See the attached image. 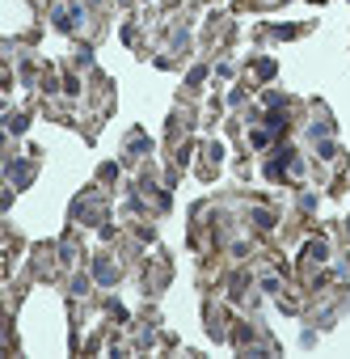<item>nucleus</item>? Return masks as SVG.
<instances>
[{
  "label": "nucleus",
  "instance_id": "f257e3e1",
  "mask_svg": "<svg viewBox=\"0 0 350 359\" xmlns=\"http://www.w3.org/2000/svg\"><path fill=\"white\" fill-rule=\"evenodd\" d=\"M55 25H59V30H76V25H80V8H59Z\"/></svg>",
  "mask_w": 350,
  "mask_h": 359
},
{
  "label": "nucleus",
  "instance_id": "f03ea898",
  "mask_svg": "<svg viewBox=\"0 0 350 359\" xmlns=\"http://www.w3.org/2000/svg\"><path fill=\"white\" fill-rule=\"evenodd\" d=\"M13 182H17V186L30 182V165H25V161H13Z\"/></svg>",
  "mask_w": 350,
  "mask_h": 359
},
{
  "label": "nucleus",
  "instance_id": "7ed1b4c3",
  "mask_svg": "<svg viewBox=\"0 0 350 359\" xmlns=\"http://www.w3.org/2000/svg\"><path fill=\"white\" fill-rule=\"evenodd\" d=\"M114 279H118V271L110 262H97V283H114Z\"/></svg>",
  "mask_w": 350,
  "mask_h": 359
},
{
  "label": "nucleus",
  "instance_id": "20e7f679",
  "mask_svg": "<svg viewBox=\"0 0 350 359\" xmlns=\"http://www.w3.org/2000/svg\"><path fill=\"white\" fill-rule=\"evenodd\" d=\"M257 76H262V80L274 76V64H270V59H262V64H257Z\"/></svg>",
  "mask_w": 350,
  "mask_h": 359
}]
</instances>
